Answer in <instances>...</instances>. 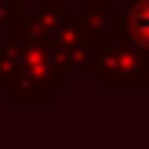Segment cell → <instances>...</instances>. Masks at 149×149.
I'll list each match as a JSON object with an SVG mask.
<instances>
[{
  "mask_svg": "<svg viewBox=\"0 0 149 149\" xmlns=\"http://www.w3.org/2000/svg\"><path fill=\"white\" fill-rule=\"evenodd\" d=\"M136 33H139L143 40H149V3L136 13Z\"/></svg>",
  "mask_w": 149,
  "mask_h": 149,
  "instance_id": "cell-1",
  "label": "cell"
}]
</instances>
